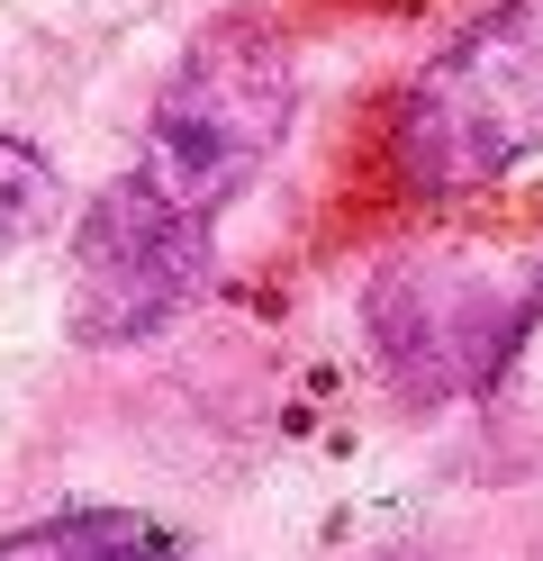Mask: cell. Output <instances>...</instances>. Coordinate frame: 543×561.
<instances>
[{
  "label": "cell",
  "mask_w": 543,
  "mask_h": 561,
  "mask_svg": "<svg viewBox=\"0 0 543 561\" xmlns=\"http://www.w3.org/2000/svg\"><path fill=\"white\" fill-rule=\"evenodd\" d=\"M299 118V46L272 10H217L191 27V46L172 55L155 110L136 127V154L109 191L145 218L217 244L227 208L272 172Z\"/></svg>",
  "instance_id": "6da1fadb"
},
{
  "label": "cell",
  "mask_w": 543,
  "mask_h": 561,
  "mask_svg": "<svg viewBox=\"0 0 543 561\" xmlns=\"http://www.w3.org/2000/svg\"><path fill=\"white\" fill-rule=\"evenodd\" d=\"M0 561H191V543L145 507H55L0 535Z\"/></svg>",
  "instance_id": "277c9868"
},
{
  "label": "cell",
  "mask_w": 543,
  "mask_h": 561,
  "mask_svg": "<svg viewBox=\"0 0 543 561\" xmlns=\"http://www.w3.org/2000/svg\"><path fill=\"white\" fill-rule=\"evenodd\" d=\"M543 318V254L498 236H444L381 263L362 290V327L398 399H471L517 363V344Z\"/></svg>",
  "instance_id": "3957f363"
},
{
  "label": "cell",
  "mask_w": 543,
  "mask_h": 561,
  "mask_svg": "<svg viewBox=\"0 0 543 561\" xmlns=\"http://www.w3.org/2000/svg\"><path fill=\"white\" fill-rule=\"evenodd\" d=\"M543 154V0H498L434 46L389 110V172L417 199H471Z\"/></svg>",
  "instance_id": "7a4b0ae2"
},
{
  "label": "cell",
  "mask_w": 543,
  "mask_h": 561,
  "mask_svg": "<svg viewBox=\"0 0 543 561\" xmlns=\"http://www.w3.org/2000/svg\"><path fill=\"white\" fill-rule=\"evenodd\" d=\"M55 208H64V182H55L46 146H27L19 127H0V263H10L19 244L46 236Z\"/></svg>",
  "instance_id": "5b68a950"
}]
</instances>
